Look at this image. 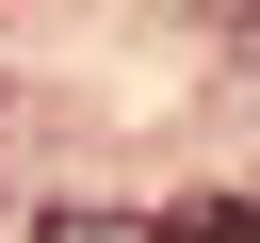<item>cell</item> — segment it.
<instances>
[{
	"label": "cell",
	"mask_w": 260,
	"mask_h": 243,
	"mask_svg": "<svg viewBox=\"0 0 260 243\" xmlns=\"http://www.w3.org/2000/svg\"><path fill=\"white\" fill-rule=\"evenodd\" d=\"M32 243H179L162 211H32Z\"/></svg>",
	"instance_id": "6da1fadb"
}]
</instances>
